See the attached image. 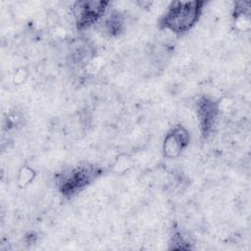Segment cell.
Masks as SVG:
<instances>
[{
  "label": "cell",
  "instance_id": "obj_10",
  "mask_svg": "<svg viewBox=\"0 0 251 251\" xmlns=\"http://www.w3.org/2000/svg\"><path fill=\"white\" fill-rule=\"evenodd\" d=\"M27 75H28V72L25 68H24V67L19 68L13 75V82L15 84L21 85L26 80Z\"/></svg>",
  "mask_w": 251,
  "mask_h": 251
},
{
  "label": "cell",
  "instance_id": "obj_3",
  "mask_svg": "<svg viewBox=\"0 0 251 251\" xmlns=\"http://www.w3.org/2000/svg\"><path fill=\"white\" fill-rule=\"evenodd\" d=\"M109 2L106 1H77L73 5L72 12L76 28L84 30L98 22L107 13Z\"/></svg>",
  "mask_w": 251,
  "mask_h": 251
},
{
  "label": "cell",
  "instance_id": "obj_8",
  "mask_svg": "<svg viewBox=\"0 0 251 251\" xmlns=\"http://www.w3.org/2000/svg\"><path fill=\"white\" fill-rule=\"evenodd\" d=\"M36 172L33 168L28 165H23L17 175V185L20 188L27 187L35 178Z\"/></svg>",
  "mask_w": 251,
  "mask_h": 251
},
{
  "label": "cell",
  "instance_id": "obj_2",
  "mask_svg": "<svg viewBox=\"0 0 251 251\" xmlns=\"http://www.w3.org/2000/svg\"><path fill=\"white\" fill-rule=\"evenodd\" d=\"M103 174V169L94 165H77L64 171L58 177L57 185L66 197L80 192Z\"/></svg>",
  "mask_w": 251,
  "mask_h": 251
},
{
  "label": "cell",
  "instance_id": "obj_1",
  "mask_svg": "<svg viewBox=\"0 0 251 251\" xmlns=\"http://www.w3.org/2000/svg\"><path fill=\"white\" fill-rule=\"evenodd\" d=\"M204 5L203 1L171 2L159 21L160 28L177 35L189 31L199 21Z\"/></svg>",
  "mask_w": 251,
  "mask_h": 251
},
{
  "label": "cell",
  "instance_id": "obj_4",
  "mask_svg": "<svg viewBox=\"0 0 251 251\" xmlns=\"http://www.w3.org/2000/svg\"><path fill=\"white\" fill-rule=\"evenodd\" d=\"M190 135L188 130L181 125H176L165 134L163 141V155L166 158L174 159L178 157L188 146Z\"/></svg>",
  "mask_w": 251,
  "mask_h": 251
},
{
  "label": "cell",
  "instance_id": "obj_7",
  "mask_svg": "<svg viewBox=\"0 0 251 251\" xmlns=\"http://www.w3.org/2000/svg\"><path fill=\"white\" fill-rule=\"evenodd\" d=\"M100 30L108 36H117L124 29V18L118 12L105 14L98 22Z\"/></svg>",
  "mask_w": 251,
  "mask_h": 251
},
{
  "label": "cell",
  "instance_id": "obj_11",
  "mask_svg": "<svg viewBox=\"0 0 251 251\" xmlns=\"http://www.w3.org/2000/svg\"><path fill=\"white\" fill-rule=\"evenodd\" d=\"M66 34H67V30L65 29V27L61 26L60 25L52 28V36L56 40L64 39L66 37Z\"/></svg>",
  "mask_w": 251,
  "mask_h": 251
},
{
  "label": "cell",
  "instance_id": "obj_6",
  "mask_svg": "<svg viewBox=\"0 0 251 251\" xmlns=\"http://www.w3.org/2000/svg\"><path fill=\"white\" fill-rule=\"evenodd\" d=\"M250 2H236L232 13V24L234 28L240 32H247L251 26Z\"/></svg>",
  "mask_w": 251,
  "mask_h": 251
},
{
  "label": "cell",
  "instance_id": "obj_5",
  "mask_svg": "<svg viewBox=\"0 0 251 251\" xmlns=\"http://www.w3.org/2000/svg\"><path fill=\"white\" fill-rule=\"evenodd\" d=\"M196 114L201 135L203 138L207 137L213 130L220 114V105L210 97L203 96L196 103Z\"/></svg>",
  "mask_w": 251,
  "mask_h": 251
},
{
  "label": "cell",
  "instance_id": "obj_9",
  "mask_svg": "<svg viewBox=\"0 0 251 251\" xmlns=\"http://www.w3.org/2000/svg\"><path fill=\"white\" fill-rule=\"evenodd\" d=\"M133 167V160L126 154L119 155L113 163V171L116 174L122 175L128 172Z\"/></svg>",
  "mask_w": 251,
  "mask_h": 251
}]
</instances>
